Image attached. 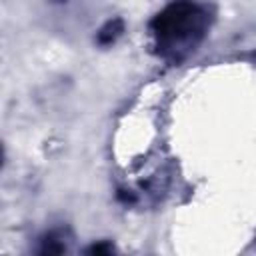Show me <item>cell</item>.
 I'll return each instance as SVG.
<instances>
[{
    "label": "cell",
    "mask_w": 256,
    "mask_h": 256,
    "mask_svg": "<svg viewBox=\"0 0 256 256\" xmlns=\"http://www.w3.org/2000/svg\"><path fill=\"white\" fill-rule=\"evenodd\" d=\"M68 250V236L64 230H52L40 240L42 254H60Z\"/></svg>",
    "instance_id": "obj_3"
},
{
    "label": "cell",
    "mask_w": 256,
    "mask_h": 256,
    "mask_svg": "<svg viewBox=\"0 0 256 256\" xmlns=\"http://www.w3.org/2000/svg\"><path fill=\"white\" fill-rule=\"evenodd\" d=\"M124 32V22L122 18H110L98 32H96V44L100 46H112Z\"/></svg>",
    "instance_id": "obj_2"
},
{
    "label": "cell",
    "mask_w": 256,
    "mask_h": 256,
    "mask_svg": "<svg viewBox=\"0 0 256 256\" xmlns=\"http://www.w3.org/2000/svg\"><path fill=\"white\" fill-rule=\"evenodd\" d=\"M212 12L198 0H172L150 20L152 48L170 64L184 62L208 36Z\"/></svg>",
    "instance_id": "obj_1"
},
{
    "label": "cell",
    "mask_w": 256,
    "mask_h": 256,
    "mask_svg": "<svg viewBox=\"0 0 256 256\" xmlns=\"http://www.w3.org/2000/svg\"><path fill=\"white\" fill-rule=\"evenodd\" d=\"M88 252L90 254H110V252H114V246L110 242H98V244L90 246Z\"/></svg>",
    "instance_id": "obj_4"
}]
</instances>
